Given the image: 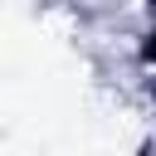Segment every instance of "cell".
Segmentation results:
<instances>
[{
    "instance_id": "1",
    "label": "cell",
    "mask_w": 156,
    "mask_h": 156,
    "mask_svg": "<svg viewBox=\"0 0 156 156\" xmlns=\"http://www.w3.org/2000/svg\"><path fill=\"white\" fill-rule=\"evenodd\" d=\"M146 58H156V34H151V44H146Z\"/></svg>"
}]
</instances>
